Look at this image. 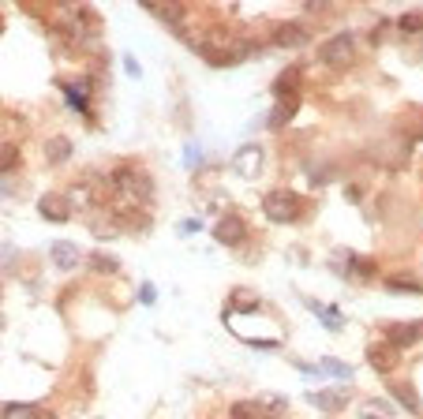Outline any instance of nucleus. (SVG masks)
I'll list each match as a JSON object with an SVG mask.
<instances>
[{
	"label": "nucleus",
	"mask_w": 423,
	"mask_h": 419,
	"mask_svg": "<svg viewBox=\"0 0 423 419\" xmlns=\"http://www.w3.org/2000/svg\"><path fill=\"white\" fill-rule=\"evenodd\" d=\"M390 397L397 400V404L404 408V412H412V416H420V412H423L420 397L412 393V386H408V382H393V386H390Z\"/></svg>",
	"instance_id": "nucleus-11"
},
{
	"label": "nucleus",
	"mask_w": 423,
	"mask_h": 419,
	"mask_svg": "<svg viewBox=\"0 0 423 419\" xmlns=\"http://www.w3.org/2000/svg\"><path fill=\"white\" fill-rule=\"evenodd\" d=\"M262 161H266L262 146H244V150L233 157V169H236V172H244L247 180H251V176H259V172H262Z\"/></svg>",
	"instance_id": "nucleus-5"
},
{
	"label": "nucleus",
	"mask_w": 423,
	"mask_h": 419,
	"mask_svg": "<svg viewBox=\"0 0 423 419\" xmlns=\"http://www.w3.org/2000/svg\"><path fill=\"white\" fill-rule=\"evenodd\" d=\"M259 419H278V416H259Z\"/></svg>",
	"instance_id": "nucleus-31"
},
{
	"label": "nucleus",
	"mask_w": 423,
	"mask_h": 419,
	"mask_svg": "<svg viewBox=\"0 0 423 419\" xmlns=\"http://www.w3.org/2000/svg\"><path fill=\"white\" fill-rule=\"evenodd\" d=\"M90 269L101 274V277H113L116 269H120V262H116L113 255H101V251H94V255H90Z\"/></svg>",
	"instance_id": "nucleus-18"
},
{
	"label": "nucleus",
	"mask_w": 423,
	"mask_h": 419,
	"mask_svg": "<svg viewBox=\"0 0 423 419\" xmlns=\"http://www.w3.org/2000/svg\"><path fill=\"white\" fill-rule=\"evenodd\" d=\"M307 307L318 314V319H323L326 330H341V326H345V319H341V311H337V307H318L315 300H307Z\"/></svg>",
	"instance_id": "nucleus-17"
},
{
	"label": "nucleus",
	"mask_w": 423,
	"mask_h": 419,
	"mask_svg": "<svg viewBox=\"0 0 423 419\" xmlns=\"http://www.w3.org/2000/svg\"><path fill=\"white\" fill-rule=\"evenodd\" d=\"M296 109H300V98H292V101H281V105L270 113V120H266V124H270V127H281V124H289V120L296 116Z\"/></svg>",
	"instance_id": "nucleus-16"
},
{
	"label": "nucleus",
	"mask_w": 423,
	"mask_h": 419,
	"mask_svg": "<svg viewBox=\"0 0 423 419\" xmlns=\"http://www.w3.org/2000/svg\"><path fill=\"white\" fill-rule=\"evenodd\" d=\"M38 210H42V217L45 221H68V195H42V202H38Z\"/></svg>",
	"instance_id": "nucleus-9"
},
{
	"label": "nucleus",
	"mask_w": 423,
	"mask_h": 419,
	"mask_svg": "<svg viewBox=\"0 0 423 419\" xmlns=\"http://www.w3.org/2000/svg\"><path fill=\"white\" fill-rule=\"evenodd\" d=\"M244 236H247V225H244V217H236V213H225V217L214 225V240H222L225 247L244 244Z\"/></svg>",
	"instance_id": "nucleus-3"
},
{
	"label": "nucleus",
	"mask_w": 423,
	"mask_h": 419,
	"mask_svg": "<svg viewBox=\"0 0 423 419\" xmlns=\"http://www.w3.org/2000/svg\"><path fill=\"white\" fill-rule=\"evenodd\" d=\"M397 26H401L404 34H420V30H423V12H408V15H401V23H397Z\"/></svg>",
	"instance_id": "nucleus-25"
},
{
	"label": "nucleus",
	"mask_w": 423,
	"mask_h": 419,
	"mask_svg": "<svg viewBox=\"0 0 423 419\" xmlns=\"http://www.w3.org/2000/svg\"><path fill=\"white\" fill-rule=\"evenodd\" d=\"M307 26L303 23H281V26H273V34H270V42L273 45H281V49H296V45H307Z\"/></svg>",
	"instance_id": "nucleus-4"
},
{
	"label": "nucleus",
	"mask_w": 423,
	"mask_h": 419,
	"mask_svg": "<svg viewBox=\"0 0 423 419\" xmlns=\"http://www.w3.org/2000/svg\"><path fill=\"white\" fill-rule=\"evenodd\" d=\"M124 68H127V75H132V79H139V75H143L139 64H135V57H124Z\"/></svg>",
	"instance_id": "nucleus-28"
},
{
	"label": "nucleus",
	"mask_w": 423,
	"mask_h": 419,
	"mask_svg": "<svg viewBox=\"0 0 423 419\" xmlns=\"http://www.w3.org/2000/svg\"><path fill=\"white\" fill-rule=\"evenodd\" d=\"M367 359H371V367L379 371V375H390L393 363H397V348H393V344H371V348H367Z\"/></svg>",
	"instance_id": "nucleus-8"
},
{
	"label": "nucleus",
	"mask_w": 423,
	"mask_h": 419,
	"mask_svg": "<svg viewBox=\"0 0 423 419\" xmlns=\"http://www.w3.org/2000/svg\"><path fill=\"white\" fill-rule=\"evenodd\" d=\"M139 300H143V303H154V300H158V288H154V285H143V288H139Z\"/></svg>",
	"instance_id": "nucleus-27"
},
{
	"label": "nucleus",
	"mask_w": 423,
	"mask_h": 419,
	"mask_svg": "<svg viewBox=\"0 0 423 419\" xmlns=\"http://www.w3.org/2000/svg\"><path fill=\"white\" fill-rule=\"evenodd\" d=\"M4 195H8V188H0V199H4Z\"/></svg>",
	"instance_id": "nucleus-30"
},
{
	"label": "nucleus",
	"mask_w": 423,
	"mask_h": 419,
	"mask_svg": "<svg viewBox=\"0 0 423 419\" xmlns=\"http://www.w3.org/2000/svg\"><path fill=\"white\" fill-rule=\"evenodd\" d=\"M390 288H404V292H420V281H408V277H390Z\"/></svg>",
	"instance_id": "nucleus-26"
},
{
	"label": "nucleus",
	"mask_w": 423,
	"mask_h": 419,
	"mask_svg": "<svg viewBox=\"0 0 423 419\" xmlns=\"http://www.w3.org/2000/svg\"><path fill=\"white\" fill-rule=\"evenodd\" d=\"M318 60L326 64V68H348V64L356 60V34H334L330 42H323V49H318Z\"/></svg>",
	"instance_id": "nucleus-2"
},
{
	"label": "nucleus",
	"mask_w": 423,
	"mask_h": 419,
	"mask_svg": "<svg viewBox=\"0 0 423 419\" xmlns=\"http://www.w3.org/2000/svg\"><path fill=\"white\" fill-rule=\"evenodd\" d=\"M296 87H300V68H285L278 82H273V98L278 101H292L296 98Z\"/></svg>",
	"instance_id": "nucleus-10"
},
{
	"label": "nucleus",
	"mask_w": 423,
	"mask_h": 419,
	"mask_svg": "<svg viewBox=\"0 0 423 419\" xmlns=\"http://www.w3.org/2000/svg\"><path fill=\"white\" fill-rule=\"evenodd\" d=\"M143 12L154 15V19H161V23H169L172 30H180L183 19H188V8L183 4H143Z\"/></svg>",
	"instance_id": "nucleus-7"
},
{
	"label": "nucleus",
	"mask_w": 423,
	"mask_h": 419,
	"mask_svg": "<svg viewBox=\"0 0 423 419\" xmlns=\"http://www.w3.org/2000/svg\"><path fill=\"white\" fill-rule=\"evenodd\" d=\"M311 400H315L323 412H341L348 404V389H337V393H311Z\"/></svg>",
	"instance_id": "nucleus-14"
},
{
	"label": "nucleus",
	"mask_w": 423,
	"mask_h": 419,
	"mask_svg": "<svg viewBox=\"0 0 423 419\" xmlns=\"http://www.w3.org/2000/svg\"><path fill=\"white\" fill-rule=\"evenodd\" d=\"M199 146H188V154H183V161H188V165H199Z\"/></svg>",
	"instance_id": "nucleus-29"
},
{
	"label": "nucleus",
	"mask_w": 423,
	"mask_h": 419,
	"mask_svg": "<svg viewBox=\"0 0 423 419\" xmlns=\"http://www.w3.org/2000/svg\"><path fill=\"white\" fill-rule=\"evenodd\" d=\"M53 262H57V269H75L79 266V251L71 244H53Z\"/></svg>",
	"instance_id": "nucleus-15"
},
{
	"label": "nucleus",
	"mask_w": 423,
	"mask_h": 419,
	"mask_svg": "<svg viewBox=\"0 0 423 419\" xmlns=\"http://www.w3.org/2000/svg\"><path fill=\"white\" fill-rule=\"evenodd\" d=\"M318 375H330V378L348 382V378H352V367H348V363H337V359H323V363H318Z\"/></svg>",
	"instance_id": "nucleus-20"
},
{
	"label": "nucleus",
	"mask_w": 423,
	"mask_h": 419,
	"mask_svg": "<svg viewBox=\"0 0 423 419\" xmlns=\"http://www.w3.org/2000/svg\"><path fill=\"white\" fill-rule=\"evenodd\" d=\"M90 82H64V98H68V105L75 109V113H87V94H90Z\"/></svg>",
	"instance_id": "nucleus-13"
},
{
	"label": "nucleus",
	"mask_w": 423,
	"mask_h": 419,
	"mask_svg": "<svg viewBox=\"0 0 423 419\" xmlns=\"http://www.w3.org/2000/svg\"><path fill=\"white\" fill-rule=\"evenodd\" d=\"M363 419H393V408H386L382 400H367V404H363Z\"/></svg>",
	"instance_id": "nucleus-24"
},
{
	"label": "nucleus",
	"mask_w": 423,
	"mask_h": 419,
	"mask_svg": "<svg viewBox=\"0 0 423 419\" xmlns=\"http://www.w3.org/2000/svg\"><path fill=\"white\" fill-rule=\"evenodd\" d=\"M262 210H266V217L270 221H278V225H292V221H300L303 217V202H300V195H292V191H270L262 199Z\"/></svg>",
	"instance_id": "nucleus-1"
},
{
	"label": "nucleus",
	"mask_w": 423,
	"mask_h": 419,
	"mask_svg": "<svg viewBox=\"0 0 423 419\" xmlns=\"http://www.w3.org/2000/svg\"><path fill=\"white\" fill-rule=\"evenodd\" d=\"M259 416H262V404H255V400H236L228 408V419H259Z\"/></svg>",
	"instance_id": "nucleus-19"
},
{
	"label": "nucleus",
	"mask_w": 423,
	"mask_h": 419,
	"mask_svg": "<svg viewBox=\"0 0 423 419\" xmlns=\"http://www.w3.org/2000/svg\"><path fill=\"white\" fill-rule=\"evenodd\" d=\"M423 337V322L420 326H408V322H397V326H386V344L393 348H408Z\"/></svg>",
	"instance_id": "nucleus-6"
},
{
	"label": "nucleus",
	"mask_w": 423,
	"mask_h": 419,
	"mask_svg": "<svg viewBox=\"0 0 423 419\" xmlns=\"http://www.w3.org/2000/svg\"><path fill=\"white\" fill-rule=\"evenodd\" d=\"M0 419H57V416L45 412V408H34V404H4Z\"/></svg>",
	"instance_id": "nucleus-12"
},
{
	"label": "nucleus",
	"mask_w": 423,
	"mask_h": 419,
	"mask_svg": "<svg viewBox=\"0 0 423 419\" xmlns=\"http://www.w3.org/2000/svg\"><path fill=\"white\" fill-rule=\"evenodd\" d=\"M15 165H19V150H15V143H0V172L15 169Z\"/></svg>",
	"instance_id": "nucleus-22"
},
{
	"label": "nucleus",
	"mask_w": 423,
	"mask_h": 419,
	"mask_svg": "<svg viewBox=\"0 0 423 419\" xmlns=\"http://www.w3.org/2000/svg\"><path fill=\"white\" fill-rule=\"evenodd\" d=\"M348 266H352V277H363V281H371V277H375V262H371V258H348Z\"/></svg>",
	"instance_id": "nucleus-23"
},
{
	"label": "nucleus",
	"mask_w": 423,
	"mask_h": 419,
	"mask_svg": "<svg viewBox=\"0 0 423 419\" xmlns=\"http://www.w3.org/2000/svg\"><path fill=\"white\" fill-rule=\"evenodd\" d=\"M68 157H71V143L68 139H53L49 143V161L60 165V161H68Z\"/></svg>",
	"instance_id": "nucleus-21"
}]
</instances>
